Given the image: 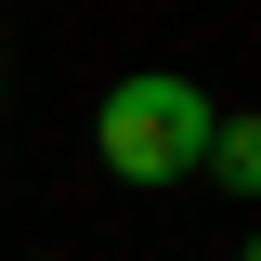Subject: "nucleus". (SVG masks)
Here are the masks:
<instances>
[{"label":"nucleus","instance_id":"f257e3e1","mask_svg":"<svg viewBox=\"0 0 261 261\" xmlns=\"http://www.w3.org/2000/svg\"><path fill=\"white\" fill-rule=\"evenodd\" d=\"M209 130H222V105L196 92V79H118L105 118H92V144H105L118 183H183V170L209 157Z\"/></svg>","mask_w":261,"mask_h":261},{"label":"nucleus","instance_id":"f03ea898","mask_svg":"<svg viewBox=\"0 0 261 261\" xmlns=\"http://www.w3.org/2000/svg\"><path fill=\"white\" fill-rule=\"evenodd\" d=\"M196 170H209V183H222V196H261V118H222V130H209V157H196Z\"/></svg>","mask_w":261,"mask_h":261},{"label":"nucleus","instance_id":"7ed1b4c3","mask_svg":"<svg viewBox=\"0 0 261 261\" xmlns=\"http://www.w3.org/2000/svg\"><path fill=\"white\" fill-rule=\"evenodd\" d=\"M248 261H261V235H248Z\"/></svg>","mask_w":261,"mask_h":261}]
</instances>
